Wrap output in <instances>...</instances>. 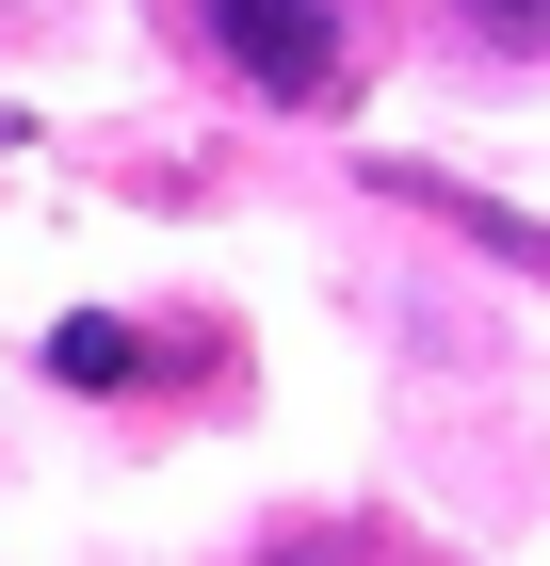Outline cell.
Masks as SVG:
<instances>
[{
    "mask_svg": "<svg viewBox=\"0 0 550 566\" xmlns=\"http://www.w3.org/2000/svg\"><path fill=\"white\" fill-rule=\"evenodd\" d=\"M211 49L259 97H324L340 82V0H211Z\"/></svg>",
    "mask_w": 550,
    "mask_h": 566,
    "instance_id": "cell-1",
    "label": "cell"
},
{
    "mask_svg": "<svg viewBox=\"0 0 550 566\" xmlns=\"http://www.w3.org/2000/svg\"><path fill=\"white\" fill-rule=\"evenodd\" d=\"M49 373H65V389H114V373H129V324H65V340H49Z\"/></svg>",
    "mask_w": 550,
    "mask_h": 566,
    "instance_id": "cell-2",
    "label": "cell"
},
{
    "mask_svg": "<svg viewBox=\"0 0 550 566\" xmlns=\"http://www.w3.org/2000/svg\"><path fill=\"white\" fill-rule=\"evenodd\" d=\"M469 17H486L502 49H535V33H550V0H469Z\"/></svg>",
    "mask_w": 550,
    "mask_h": 566,
    "instance_id": "cell-3",
    "label": "cell"
},
{
    "mask_svg": "<svg viewBox=\"0 0 550 566\" xmlns=\"http://www.w3.org/2000/svg\"><path fill=\"white\" fill-rule=\"evenodd\" d=\"M292 566H308V551H292Z\"/></svg>",
    "mask_w": 550,
    "mask_h": 566,
    "instance_id": "cell-4",
    "label": "cell"
}]
</instances>
